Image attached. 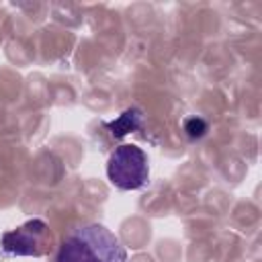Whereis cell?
Returning a JSON list of instances; mask_svg holds the SVG:
<instances>
[{
	"label": "cell",
	"instance_id": "obj_1",
	"mask_svg": "<svg viewBox=\"0 0 262 262\" xmlns=\"http://www.w3.org/2000/svg\"><path fill=\"white\" fill-rule=\"evenodd\" d=\"M55 262H129V258L113 231L98 223H86L66 233Z\"/></svg>",
	"mask_w": 262,
	"mask_h": 262
},
{
	"label": "cell",
	"instance_id": "obj_3",
	"mask_svg": "<svg viewBox=\"0 0 262 262\" xmlns=\"http://www.w3.org/2000/svg\"><path fill=\"white\" fill-rule=\"evenodd\" d=\"M47 235V223L41 219L27 221L18 229L2 235V250L8 256H41Z\"/></svg>",
	"mask_w": 262,
	"mask_h": 262
},
{
	"label": "cell",
	"instance_id": "obj_4",
	"mask_svg": "<svg viewBox=\"0 0 262 262\" xmlns=\"http://www.w3.org/2000/svg\"><path fill=\"white\" fill-rule=\"evenodd\" d=\"M139 119H141V117H139V111H135V108L131 111V108H129V111H125L115 123H111L108 127L113 129V135H125V133H129L131 129H135V127L139 125Z\"/></svg>",
	"mask_w": 262,
	"mask_h": 262
},
{
	"label": "cell",
	"instance_id": "obj_5",
	"mask_svg": "<svg viewBox=\"0 0 262 262\" xmlns=\"http://www.w3.org/2000/svg\"><path fill=\"white\" fill-rule=\"evenodd\" d=\"M184 131L188 133V137L196 139V137L205 135V131H207V123H205L203 119H196V117H192V119H188V121L184 123Z\"/></svg>",
	"mask_w": 262,
	"mask_h": 262
},
{
	"label": "cell",
	"instance_id": "obj_2",
	"mask_svg": "<svg viewBox=\"0 0 262 262\" xmlns=\"http://www.w3.org/2000/svg\"><path fill=\"white\" fill-rule=\"evenodd\" d=\"M106 176L119 190L143 188L149 180V164L145 151L133 143L115 147L106 162Z\"/></svg>",
	"mask_w": 262,
	"mask_h": 262
}]
</instances>
